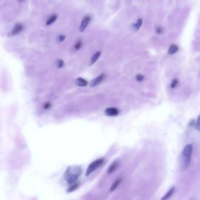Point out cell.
Segmentation results:
<instances>
[{"instance_id": "6da1fadb", "label": "cell", "mask_w": 200, "mask_h": 200, "mask_svg": "<svg viewBox=\"0 0 200 200\" xmlns=\"http://www.w3.org/2000/svg\"><path fill=\"white\" fill-rule=\"evenodd\" d=\"M82 172L80 166H70L64 174V179L69 185H71L77 182Z\"/></svg>"}, {"instance_id": "7a4b0ae2", "label": "cell", "mask_w": 200, "mask_h": 200, "mask_svg": "<svg viewBox=\"0 0 200 200\" xmlns=\"http://www.w3.org/2000/svg\"><path fill=\"white\" fill-rule=\"evenodd\" d=\"M193 150V148L192 145H187L183 149V151L182 152V162H181V167L183 169L187 168L191 162Z\"/></svg>"}, {"instance_id": "3957f363", "label": "cell", "mask_w": 200, "mask_h": 200, "mask_svg": "<svg viewBox=\"0 0 200 200\" xmlns=\"http://www.w3.org/2000/svg\"><path fill=\"white\" fill-rule=\"evenodd\" d=\"M104 163L103 159H98L93 161L90 165L88 167L86 172H85V176L88 177L90 175L91 173L96 171L97 168H98L100 166H101Z\"/></svg>"}, {"instance_id": "277c9868", "label": "cell", "mask_w": 200, "mask_h": 200, "mask_svg": "<svg viewBox=\"0 0 200 200\" xmlns=\"http://www.w3.org/2000/svg\"><path fill=\"white\" fill-rule=\"evenodd\" d=\"M90 21H91V17L89 15H86V16H85L84 17L83 20L81 22V24L80 25V27H79L80 32H83L84 31V30L86 29V28L87 27V26L89 25Z\"/></svg>"}, {"instance_id": "5b68a950", "label": "cell", "mask_w": 200, "mask_h": 200, "mask_svg": "<svg viewBox=\"0 0 200 200\" xmlns=\"http://www.w3.org/2000/svg\"><path fill=\"white\" fill-rule=\"evenodd\" d=\"M119 111L116 108H108L105 111V115L109 117L117 116L119 115Z\"/></svg>"}, {"instance_id": "8992f818", "label": "cell", "mask_w": 200, "mask_h": 200, "mask_svg": "<svg viewBox=\"0 0 200 200\" xmlns=\"http://www.w3.org/2000/svg\"><path fill=\"white\" fill-rule=\"evenodd\" d=\"M24 28V25L21 23L16 24L15 25L13 29L12 30L11 32L10 33V36H15V35L20 34L21 32L23 31Z\"/></svg>"}, {"instance_id": "52a82bcc", "label": "cell", "mask_w": 200, "mask_h": 200, "mask_svg": "<svg viewBox=\"0 0 200 200\" xmlns=\"http://www.w3.org/2000/svg\"><path fill=\"white\" fill-rule=\"evenodd\" d=\"M104 77H105L104 74H101L100 75L97 76V77H96L95 79L92 80V81L90 83V86L91 87L97 86L100 83H101V82L103 81Z\"/></svg>"}, {"instance_id": "ba28073f", "label": "cell", "mask_w": 200, "mask_h": 200, "mask_svg": "<svg viewBox=\"0 0 200 200\" xmlns=\"http://www.w3.org/2000/svg\"><path fill=\"white\" fill-rule=\"evenodd\" d=\"M87 84H88L87 81L82 77H78L76 80V85L78 86L84 87V86H86L87 85Z\"/></svg>"}, {"instance_id": "9c48e42d", "label": "cell", "mask_w": 200, "mask_h": 200, "mask_svg": "<svg viewBox=\"0 0 200 200\" xmlns=\"http://www.w3.org/2000/svg\"><path fill=\"white\" fill-rule=\"evenodd\" d=\"M176 190V188L174 187H172L169 190V191L162 198V200H169L173 195V194L174 193Z\"/></svg>"}, {"instance_id": "30bf717a", "label": "cell", "mask_w": 200, "mask_h": 200, "mask_svg": "<svg viewBox=\"0 0 200 200\" xmlns=\"http://www.w3.org/2000/svg\"><path fill=\"white\" fill-rule=\"evenodd\" d=\"M121 181H122V178H121V177H119V178H118L117 179H116V180L114 181V183L112 184V186L111 187V192H112V191H115V190L120 185Z\"/></svg>"}, {"instance_id": "8fae6325", "label": "cell", "mask_w": 200, "mask_h": 200, "mask_svg": "<svg viewBox=\"0 0 200 200\" xmlns=\"http://www.w3.org/2000/svg\"><path fill=\"white\" fill-rule=\"evenodd\" d=\"M100 56H101V52H100V51L94 54L90 59V66H92L93 65H94L96 62H97V60L99 59Z\"/></svg>"}, {"instance_id": "7c38bea8", "label": "cell", "mask_w": 200, "mask_h": 200, "mask_svg": "<svg viewBox=\"0 0 200 200\" xmlns=\"http://www.w3.org/2000/svg\"><path fill=\"white\" fill-rule=\"evenodd\" d=\"M179 51V47L176 45L173 44L171 45L168 50V54L169 55H173L176 54Z\"/></svg>"}, {"instance_id": "4fadbf2b", "label": "cell", "mask_w": 200, "mask_h": 200, "mask_svg": "<svg viewBox=\"0 0 200 200\" xmlns=\"http://www.w3.org/2000/svg\"><path fill=\"white\" fill-rule=\"evenodd\" d=\"M118 166V163L117 161H114L110 166H109L108 168V174H112V172H114Z\"/></svg>"}, {"instance_id": "5bb4252c", "label": "cell", "mask_w": 200, "mask_h": 200, "mask_svg": "<svg viewBox=\"0 0 200 200\" xmlns=\"http://www.w3.org/2000/svg\"><path fill=\"white\" fill-rule=\"evenodd\" d=\"M57 15L56 14H53L51 16H50L48 18V19L46 21V25H50L52 24H53L57 20Z\"/></svg>"}, {"instance_id": "9a60e30c", "label": "cell", "mask_w": 200, "mask_h": 200, "mask_svg": "<svg viewBox=\"0 0 200 200\" xmlns=\"http://www.w3.org/2000/svg\"><path fill=\"white\" fill-rule=\"evenodd\" d=\"M80 186V183L78 182H77L75 184H73L71 185H70L68 189L67 190V191L68 193H71V192H73L76 190V189L78 188V187Z\"/></svg>"}, {"instance_id": "2e32d148", "label": "cell", "mask_w": 200, "mask_h": 200, "mask_svg": "<svg viewBox=\"0 0 200 200\" xmlns=\"http://www.w3.org/2000/svg\"><path fill=\"white\" fill-rule=\"evenodd\" d=\"M142 24H143V20L141 18L138 19V20L136 21L135 23L133 24V28L135 30L137 31L139 28H140V27L142 26Z\"/></svg>"}, {"instance_id": "e0dca14e", "label": "cell", "mask_w": 200, "mask_h": 200, "mask_svg": "<svg viewBox=\"0 0 200 200\" xmlns=\"http://www.w3.org/2000/svg\"><path fill=\"white\" fill-rule=\"evenodd\" d=\"M82 44H83V43H82V41L81 40H78L76 42V43L75 44L74 48L75 49V50H76V51L79 50L80 49L82 48Z\"/></svg>"}, {"instance_id": "ac0fdd59", "label": "cell", "mask_w": 200, "mask_h": 200, "mask_svg": "<svg viewBox=\"0 0 200 200\" xmlns=\"http://www.w3.org/2000/svg\"><path fill=\"white\" fill-rule=\"evenodd\" d=\"M179 84V81L178 79H174L173 80L172 83H171V85H170V88H172V89H174Z\"/></svg>"}, {"instance_id": "d6986e66", "label": "cell", "mask_w": 200, "mask_h": 200, "mask_svg": "<svg viewBox=\"0 0 200 200\" xmlns=\"http://www.w3.org/2000/svg\"><path fill=\"white\" fill-rule=\"evenodd\" d=\"M195 129L198 131H200V115L198 116V117L197 118V122L195 124Z\"/></svg>"}, {"instance_id": "ffe728a7", "label": "cell", "mask_w": 200, "mask_h": 200, "mask_svg": "<svg viewBox=\"0 0 200 200\" xmlns=\"http://www.w3.org/2000/svg\"><path fill=\"white\" fill-rule=\"evenodd\" d=\"M56 65L58 68H59V69L62 68L64 66V61L62 59L57 60L56 62Z\"/></svg>"}, {"instance_id": "44dd1931", "label": "cell", "mask_w": 200, "mask_h": 200, "mask_svg": "<svg viewBox=\"0 0 200 200\" xmlns=\"http://www.w3.org/2000/svg\"><path fill=\"white\" fill-rule=\"evenodd\" d=\"M136 79L137 80V81H138V82H142L144 79V76L143 75L138 74L136 76Z\"/></svg>"}, {"instance_id": "7402d4cb", "label": "cell", "mask_w": 200, "mask_h": 200, "mask_svg": "<svg viewBox=\"0 0 200 200\" xmlns=\"http://www.w3.org/2000/svg\"><path fill=\"white\" fill-rule=\"evenodd\" d=\"M50 107H51V104L49 102H47V103L45 104L43 106V108L45 109H49L50 108Z\"/></svg>"}, {"instance_id": "603a6c76", "label": "cell", "mask_w": 200, "mask_h": 200, "mask_svg": "<svg viewBox=\"0 0 200 200\" xmlns=\"http://www.w3.org/2000/svg\"><path fill=\"white\" fill-rule=\"evenodd\" d=\"M65 38H66V37H65V36L63 35H60L59 36V37H58L59 41L60 42L63 41L65 40Z\"/></svg>"}, {"instance_id": "cb8c5ba5", "label": "cell", "mask_w": 200, "mask_h": 200, "mask_svg": "<svg viewBox=\"0 0 200 200\" xmlns=\"http://www.w3.org/2000/svg\"><path fill=\"white\" fill-rule=\"evenodd\" d=\"M156 32H157L158 34H161V33H162V32H163V28H162V27H159L156 28Z\"/></svg>"}, {"instance_id": "d4e9b609", "label": "cell", "mask_w": 200, "mask_h": 200, "mask_svg": "<svg viewBox=\"0 0 200 200\" xmlns=\"http://www.w3.org/2000/svg\"><path fill=\"white\" fill-rule=\"evenodd\" d=\"M195 120H191L189 123H188V126H193L194 125H195Z\"/></svg>"}, {"instance_id": "484cf974", "label": "cell", "mask_w": 200, "mask_h": 200, "mask_svg": "<svg viewBox=\"0 0 200 200\" xmlns=\"http://www.w3.org/2000/svg\"></svg>"}]
</instances>
